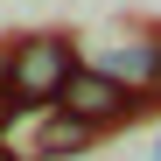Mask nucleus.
Wrapping results in <instances>:
<instances>
[{
	"instance_id": "f257e3e1",
	"label": "nucleus",
	"mask_w": 161,
	"mask_h": 161,
	"mask_svg": "<svg viewBox=\"0 0 161 161\" xmlns=\"http://www.w3.org/2000/svg\"><path fill=\"white\" fill-rule=\"evenodd\" d=\"M77 70H84V63H77L70 35H28V42H14L7 56H0V77H7L14 105H28V112L63 105V91H70Z\"/></svg>"
},
{
	"instance_id": "f03ea898",
	"label": "nucleus",
	"mask_w": 161,
	"mask_h": 161,
	"mask_svg": "<svg viewBox=\"0 0 161 161\" xmlns=\"http://www.w3.org/2000/svg\"><path fill=\"white\" fill-rule=\"evenodd\" d=\"M140 105H147L140 91H126L119 77H105L98 63H84V70L70 77V91H63V112H70V119H84L91 133H105V126H126Z\"/></svg>"
},
{
	"instance_id": "7ed1b4c3",
	"label": "nucleus",
	"mask_w": 161,
	"mask_h": 161,
	"mask_svg": "<svg viewBox=\"0 0 161 161\" xmlns=\"http://www.w3.org/2000/svg\"><path fill=\"white\" fill-rule=\"evenodd\" d=\"M91 140H98V133H91L84 119H70L63 105H49V112L35 119V147H28V154H35V161H70V154H84Z\"/></svg>"
},
{
	"instance_id": "20e7f679",
	"label": "nucleus",
	"mask_w": 161,
	"mask_h": 161,
	"mask_svg": "<svg viewBox=\"0 0 161 161\" xmlns=\"http://www.w3.org/2000/svg\"><path fill=\"white\" fill-rule=\"evenodd\" d=\"M105 77H119L126 91H154V70H161V42H112L98 56Z\"/></svg>"
},
{
	"instance_id": "39448f33",
	"label": "nucleus",
	"mask_w": 161,
	"mask_h": 161,
	"mask_svg": "<svg viewBox=\"0 0 161 161\" xmlns=\"http://www.w3.org/2000/svg\"><path fill=\"white\" fill-rule=\"evenodd\" d=\"M21 112V105H14V91H7V77H0V133H7V119Z\"/></svg>"
},
{
	"instance_id": "423d86ee",
	"label": "nucleus",
	"mask_w": 161,
	"mask_h": 161,
	"mask_svg": "<svg viewBox=\"0 0 161 161\" xmlns=\"http://www.w3.org/2000/svg\"><path fill=\"white\" fill-rule=\"evenodd\" d=\"M147 105H161V70H154V91H147Z\"/></svg>"
},
{
	"instance_id": "0eeeda50",
	"label": "nucleus",
	"mask_w": 161,
	"mask_h": 161,
	"mask_svg": "<svg viewBox=\"0 0 161 161\" xmlns=\"http://www.w3.org/2000/svg\"><path fill=\"white\" fill-rule=\"evenodd\" d=\"M0 161H28V154H14V147H0Z\"/></svg>"
},
{
	"instance_id": "6e6552de",
	"label": "nucleus",
	"mask_w": 161,
	"mask_h": 161,
	"mask_svg": "<svg viewBox=\"0 0 161 161\" xmlns=\"http://www.w3.org/2000/svg\"><path fill=\"white\" fill-rule=\"evenodd\" d=\"M147 154H154V161H161V133H154V147H147Z\"/></svg>"
}]
</instances>
